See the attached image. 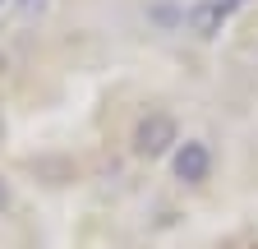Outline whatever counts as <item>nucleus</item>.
<instances>
[{
    "instance_id": "f257e3e1",
    "label": "nucleus",
    "mask_w": 258,
    "mask_h": 249,
    "mask_svg": "<svg viewBox=\"0 0 258 249\" xmlns=\"http://www.w3.org/2000/svg\"><path fill=\"white\" fill-rule=\"evenodd\" d=\"M134 152L139 157H166V152H175V143H180V125H175V115H166V111H152V115H143L139 125H134Z\"/></svg>"
},
{
    "instance_id": "423d86ee",
    "label": "nucleus",
    "mask_w": 258,
    "mask_h": 249,
    "mask_svg": "<svg viewBox=\"0 0 258 249\" xmlns=\"http://www.w3.org/2000/svg\"><path fill=\"white\" fill-rule=\"evenodd\" d=\"M231 5H244V0H231Z\"/></svg>"
},
{
    "instance_id": "7ed1b4c3",
    "label": "nucleus",
    "mask_w": 258,
    "mask_h": 249,
    "mask_svg": "<svg viewBox=\"0 0 258 249\" xmlns=\"http://www.w3.org/2000/svg\"><path fill=\"white\" fill-rule=\"evenodd\" d=\"M226 19H231V0H199V5H189V14H184L194 37H217Z\"/></svg>"
},
{
    "instance_id": "39448f33",
    "label": "nucleus",
    "mask_w": 258,
    "mask_h": 249,
    "mask_svg": "<svg viewBox=\"0 0 258 249\" xmlns=\"http://www.w3.org/2000/svg\"><path fill=\"white\" fill-rule=\"evenodd\" d=\"M10 203V190H5V184H0V208H5Z\"/></svg>"
},
{
    "instance_id": "f03ea898",
    "label": "nucleus",
    "mask_w": 258,
    "mask_h": 249,
    "mask_svg": "<svg viewBox=\"0 0 258 249\" xmlns=\"http://www.w3.org/2000/svg\"><path fill=\"white\" fill-rule=\"evenodd\" d=\"M171 171H175L180 184H203V180L212 175V148H208L203 139H184V143H175V152H171Z\"/></svg>"
},
{
    "instance_id": "20e7f679",
    "label": "nucleus",
    "mask_w": 258,
    "mask_h": 249,
    "mask_svg": "<svg viewBox=\"0 0 258 249\" xmlns=\"http://www.w3.org/2000/svg\"><path fill=\"white\" fill-rule=\"evenodd\" d=\"M19 5H23L28 14H32V10H42V5H46V0H19Z\"/></svg>"
},
{
    "instance_id": "0eeeda50",
    "label": "nucleus",
    "mask_w": 258,
    "mask_h": 249,
    "mask_svg": "<svg viewBox=\"0 0 258 249\" xmlns=\"http://www.w3.org/2000/svg\"><path fill=\"white\" fill-rule=\"evenodd\" d=\"M0 5H5V0H0Z\"/></svg>"
}]
</instances>
